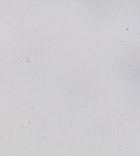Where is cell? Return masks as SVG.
Instances as JSON below:
<instances>
[{
	"instance_id": "obj_7",
	"label": "cell",
	"mask_w": 140,
	"mask_h": 156,
	"mask_svg": "<svg viewBox=\"0 0 140 156\" xmlns=\"http://www.w3.org/2000/svg\"><path fill=\"white\" fill-rule=\"evenodd\" d=\"M79 98H78V97L76 98V101H79Z\"/></svg>"
},
{
	"instance_id": "obj_3",
	"label": "cell",
	"mask_w": 140,
	"mask_h": 156,
	"mask_svg": "<svg viewBox=\"0 0 140 156\" xmlns=\"http://www.w3.org/2000/svg\"><path fill=\"white\" fill-rule=\"evenodd\" d=\"M15 32H13V33H11V36H14L15 37Z\"/></svg>"
},
{
	"instance_id": "obj_4",
	"label": "cell",
	"mask_w": 140,
	"mask_h": 156,
	"mask_svg": "<svg viewBox=\"0 0 140 156\" xmlns=\"http://www.w3.org/2000/svg\"><path fill=\"white\" fill-rule=\"evenodd\" d=\"M4 62V60H2V59H1V60H0V63H2Z\"/></svg>"
},
{
	"instance_id": "obj_8",
	"label": "cell",
	"mask_w": 140,
	"mask_h": 156,
	"mask_svg": "<svg viewBox=\"0 0 140 156\" xmlns=\"http://www.w3.org/2000/svg\"><path fill=\"white\" fill-rule=\"evenodd\" d=\"M15 94H13V96H12V97H13V98H14V97H15Z\"/></svg>"
},
{
	"instance_id": "obj_5",
	"label": "cell",
	"mask_w": 140,
	"mask_h": 156,
	"mask_svg": "<svg viewBox=\"0 0 140 156\" xmlns=\"http://www.w3.org/2000/svg\"><path fill=\"white\" fill-rule=\"evenodd\" d=\"M41 71L44 70V68H41Z\"/></svg>"
},
{
	"instance_id": "obj_2",
	"label": "cell",
	"mask_w": 140,
	"mask_h": 156,
	"mask_svg": "<svg viewBox=\"0 0 140 156\" xmlns=\"http://www.w3.org/2000/svg\"><path fill=\"white\" fill-rule=\"evenodd\" d=\"M9 89H11V90H13V89H14V87H13V86H9Z\"/></svg>"
},
{
	"instance_id": "obj_6",
	"label": "cell",
	"mask_w": 140,
	"mask_h": 156,
	"mask_svg": "<svg viewBox=\"0 0 140 156\" xmlns=\"http://www.w3.org/2000/svg\"><path fill=\"white\" fill-rule=\"evenodd\" d=\"M120 42H121V44H123V43H124V41H123V40H121Z\"/></svg>"
},
{
	"instance_id": "obj_1",
	"label": "cell",
	"mask_w": 140,
	"mask_h": 156,
	"mask_svg": "<svg viewBox=\"0 0 140 156\" xmlns=\"http://www.w3.org/2000/svg\"><path fill=\"white\" fill-rule=\"evenodd\" d=\"M12 62H13V64L14 65V66H19L20 65V62L18 60H16L15 58H12Z\"/></svg>"
},
{
	"instance_id": "obj_9",
	"label": "cell",
	"mask_w": 140,
	"mask_h": 156,
	"mask_svg": "<svg viewBox=\"0 0 140 156\" xmlns=\"http://www.w3.org/2000/svg\"><path fill=\"white\" fill-rule=\"evenodd\" d=\"M2 94V93H1V92H0V94Z\"/></svg>"
}]
</instances>
